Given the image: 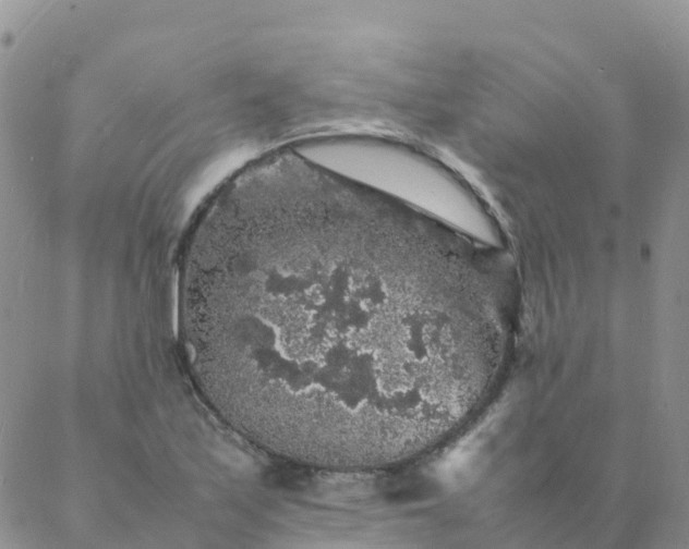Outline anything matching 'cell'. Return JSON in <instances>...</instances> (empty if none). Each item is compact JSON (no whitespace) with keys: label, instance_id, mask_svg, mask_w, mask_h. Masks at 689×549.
<instances>
[{"label":"cell","instance_id":"obj_2","mask_svg":"<svg viewBox=\"0 0 689 549\" xmlns=\"http://www.w3.org/2000/svg\"><path fill=\"white\" fill-rule=\"evenodd\" d=\"M294 150L483 244H501L478 198L438 163L409 147L372 137L334 136L301 143Z\"/></svg>","mask_w":689,"mask_h":549},{"label":"cell","instance_id":"obj_1","mask_svg":"<svg viewBox=\"0 0 689 549\" xmlns=\"http://www.w3.org/2000/svg\"><path fill=\"white\" fill-rule=\"evenodd\" d=\"M416 233L351 192L255 191L221 203L182 252V337L203 393L256 446L333 468L408 457L440 393L396 283Z\"/></svg>","mask_w":689,"mask_h":549}]
</instances>
